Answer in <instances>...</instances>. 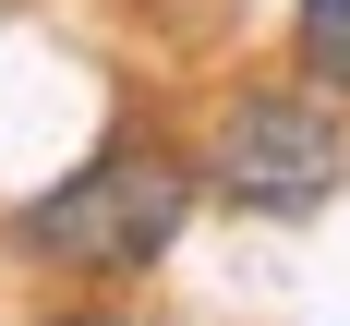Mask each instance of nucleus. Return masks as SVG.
Segmentation results:
<instances>
[{
    "label": "nucleus",
    "instance_id": "nucleus-1",
    "mask_svg": "<svg viewBox=\"0 0 350 326\" xmlns=\"http://www.w3.org/2000/svg\"><path fill=\"white\" fill-rule=\"evenodd\" d=\"M193 206H206V169H193L170 133H145V121H133V133H109L85 169H61L49 193L12 206V254H36L49 278L121 290V278H145V266H170V254H181Z\"/></svg>",
    "mask_w": 350,
    "mask_h": 326
},
{
    "label": "nucleus",
    "instance_id": "nucleus-2",
    "mask_svg": "<svg viewBox=\"0 0 350 326\" xmlns=\"http://www.w3.org/2000/svg\"><path fill=\"white\" fill-rule=\"evenodd\" d=\"M193 169H206V206H230V217H278V230L326 217L350 181V109L326 85H242L206 121Z\"/></svg>",
    "mask_w": 350,
    "mask_h": 326
},
{
    "label": "nucleus",
    "instance_id": "nucleus-3",
    "mask_svg": "<svg viewBox=\"0 0 350 326\" xmlns=\"http://www.w3.org/2000/svg\"><path fill=\"white\" fill-rule=\"evenodd\" d=\"M290 61H302V85L350 109V0H290Z\"/></svg>",
    "mask_w": 350,
    "mask_h": 326
},
{
    "label": "nucleus",
    "instance_id": "nucleus-4",
    "mask_svg": "<svg viewBox=\"0 0 350 326\" xmlns=\"http://www.w3.org/2000/svg\"><path fill=\"white\" fill-rule=\"evenodd\" d=\"M36 326H133V314H109V302H61V314H36Z\"/></svg>",
    "mask_w": 350,
    "mask_h": 326
},
{
    "label": "nucleus",
    "instance_id": "nucleus-5",
    "mask_svg": "<svg viewBox=\"0 0 350 326\" xmlns=\"http://www.w3.org/2000/svg\"><path fill=\"white\" fill-rule=\"evenodd\" d=\"M0 12H12V0H0Z\"/></svg>",
    "mask_w": 350,
    "mask_h": 326
}]
</instances>
